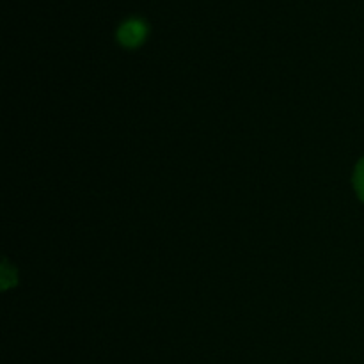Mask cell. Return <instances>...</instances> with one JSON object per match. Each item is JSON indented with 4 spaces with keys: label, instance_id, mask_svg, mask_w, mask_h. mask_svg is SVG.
<instances>
[{
    "label": "cell",
    "instance_id": "obj_1",
    "mask_svg": "<svg viewBox=\"0 0 364 364\" xmlns=\"http://www.w3.org/2000/svg\"><path fill=\"white\" fill-rule=\"evenodd\" d=\"M146 36H148V25H146V21L139 20V18L127 20L117 31V39L127 48H135L141 43H144Z\"/></svg>",
    "mask_w": 364,
    "mask_h": 364
},
{
    "label": "cell",
    "instance_id": "obj_2",
    "mask_svg": "<svg viewBox=\"0 0 364 364\" xmlns=\"http://www.w3.org/2000/svg\"><path fill=\"white\" fill-rule=\"evenodd\" d=\"M354 187H355V191H358L359 198H361L364 201V159L358 164V167H355Z\"/></svg>",
    "mask_w": 364,
    "mask_h": 364
}]
</instances>
